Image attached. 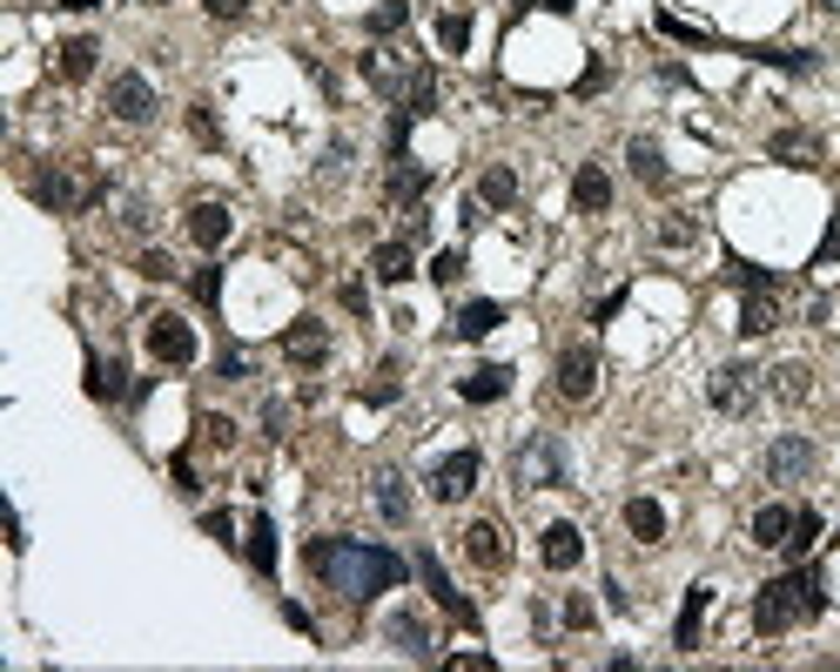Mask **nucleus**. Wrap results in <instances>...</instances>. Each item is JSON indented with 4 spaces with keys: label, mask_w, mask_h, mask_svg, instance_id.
Masks as SVG:
<instances>
[{
    "label": "nucleus",
    "mask_w": 840,
    "mask_h": 672,
    "mask_svg": "<svg viewBox=\"0 0 840 672\" xmlns=\"http://www.w3.org/2000/svg\"><path fill=\"white\" fill-rule=\"evenodd\" d=\"M820 8H833V14H840V0H820Z\"/></svg>",
    "instance_id": "nucleus-53"
},
{
    "label": "nucleus",
    "mask_w": 840,
    "mask_h": 672,
    "mask_svg": "<svg viewBox=\"0 0 840 672\" xmlns=\"http://www.w3.org/2000/svg\"><path fill=\"white\" fill-rule=\"evenodd\" d=\"M477 202H484V209H512V202H518V176H512L504 161L484 168V176H477Z\"/></svg>",
    "instance_id": "nucleus-30"
},
{
    "label": "nucleus",
    "mask_w": 840,
    "mask_h": 672,
    "mask_svg": "<svg viewBox=\"0 0 840 672\" xmlns=\"http://www.w3.org/2000/svg\"><path fill=\"white\" fill-rule=\"evenodd\" d=\"M410 21V0H384V8H370V34H397Z\"/></svg>",
    "instance_id": "nucleus-37"
},
{
    "label": "nucleus",
    "mask_w": 840,
    "mask_h": 672,
    "mask_svg": "<svg viewBox=\"0 0 840 672\" xmlns=\"http://www.w3.org/2000/svg\"><path fill=\"white\" fill-rule=\"evenodd\" d=\"M706 606H713V585H693V592H686V606H680V626H672V645H680V652H693V645H700Z\"/></svg>",
    "instance_id": "nucleus-25"
},
{
    "label": "nucleus",
    "mask_w": 840,
    "mask_h": 672,
    "mask_svg": "<svg viewBox=\"0 0 840 672\" xmlns=\"http://www.w3.org/2000/svg\"><path fill=\"white\" fill-rule=\"evenodd\" d=\"M820 606H827V585H820V571L813 565H794V571H780V578H767L760 592H753V632H794V626H807V619H820Z\"/></svg>",
    "instance_id": "nucleus-2"
},
{
    "label": "nucleus",
    "mask_w": 840,
    "mask_h": 672,
    "mask_svg": "<svg viewBox=\"0 0 840 672\" xmlns=\"http://www.w3.org/2000/svg\"><path fill=\"white\" fill-rule=\"evenodd\" d=\"M464 558H471L477 571H504V558H512V538H504V525H497V518H477V525L464 532Z\"/></svg>",
    "instance_id": "nucleus-12"
},
{
    "label": "nucleus",
    "mask_w": 840,
    "mask_h": 672,
    "mask_svg": "<svg viewBox=\"0 0 840 672\" xmlns=\"http://www.w3.org/2000/svg\"><path fill=\"white\" fill-rule=\"evenodd\" d=\"M417 578H424V592H431V599H438V606H444V612H451L458 626H477V612L464 606V592H458V585L444 578V565H438L431 552H417Z\"/></svg>",
    "instance_id": "nucleus-16"
},
{
    "label": "nucleus",
    "mask_w": 840,
    "mask_h": 672,
    "mask_svg": "<svg viewBox=\"0 0 840 672\" xmlns=\"http://www.w3.org/2000/svg\"><path fill=\"white\" fill-rule=\"evenodd\" d=\"M309 571L329 585V592H344L350 606L377 599V592H397L403 585V558L390 545H357V538H309Z\"/></svg>",
    "instance_id": "nucleus-1"
},
{
    "label": "nucleus",
    "mask_w": 840,
    "mask_h": 672,
    "mask_svg": "<svg viewBox=\"0 0 840 672\" xmlns=\"http://www.w3.org/2000/svg\"><path fill=\"white\" fill-rule=\"evenodd\" d=\"M168 471H176V491H182V497H196V491H202V484H196V464H189V458H176Z\"/></svg>",
    "instance_id": "nucleus-47"
},
{
    "label": "nucleus",
    "mask_w": 840,
    "mask_h": 672,
    "mask_svg": "<svg viewBox=\"0 0 840 672\" xmlns=\"http://www.w3.org/2000/svg\"><path fill=\"white\" fill-rule=\"evenodd\" d=\"M202 525H209V538H222V545H229V532H235V525H229V512H209Z\"/></svg>",
    "instance_id": "nucleus-51"
},
{
    "label": "nucleus",
    "mask_w": 840,
    "mask_h": 672,
    "mask_svg": "<svg viewBox=\"0 0 840 672\" xmlns=\"http://www.w3.org/2000/svg\"><path fill=\"white\" fill-rule=\"evenodd\" d=\"M122 377H128V370H122L115 357H108V364L88 357V397H122Z\"/></svg>",
    "instance_id": "nucleus-35"
},
{
    "label": "nucleus",
    "mask_w": 840,
    "mask_h": 672,
    "mask_svg": "<svg viewBox=\"0 0 840 672\" xmlns=\"http://www.w3.org/2000/svg\"><path fill=\"white\" fill-rule=\"evenodd\" d=\"M216 370H222V384H242V377H249V364H242L235 350H222V364H216Z\"/></svg>",
    "instance_id": "nucleus-50"
},
{
    "label": "nucleus",
    "mask_w": 840,
    "mask_h": 672,
    "mask_svg": "<svg viewBox=\"0 0 840 672\" xmlns=\"http://www.w3.org/2000/svg\"><path fill=\"white\" fill-rule=\"evenodd\" d=\"M202 8H209L216 21H242V8H249V0H202Z\"/></svg>",
    "instance_id": "nucleus-49"
},
{
    "label": "nucleus",
    "mask_w": 840,
    "mask_h": 672,
    "mask_svg": "<svg viewBox=\"0 0 840 672\" xmlns=\"http://www.w3.org/2000/svg\"><path fill=\"white\" fill-rule=\"evenodd\" d=\"M283 357H290V364H303V370H316V364L329 357V329H323L316 316H296V323L283 329Z\"/></svg>",
    "instance_id": "nucleus-13"
},
{
    "label": "nucleus",
    "mask_w": 840,
    "mask_h": 672,
    "mask_svg": "<svg viewBox=\"0 0 840 672\" xmlns=\"http://www.w3.org/2000/svg\"><path fill=\"white\" fill-rule=\"evenodd\" d=\"M397 390H403L397 384V364H377V377L364 384V403H397Z\"/></svg>",
    "instance_id": "nucleus-36"
},
{
    "label": "nucleus",
    "mask_w": 840,
    "mask_h": 672,
    "mask_svg": "<svg viewBox=\"0 0 840 672\" xmlns=\"http://www.w3.org/2000/svg\"><path fill=\"white\" fill-rule=\"evenodd\" d=\"M108 115H115V122H128V128H141V122L155 115V88H148V74H115V81H108Z\"/></svg>",
    "instance_id": "nucleus-10"
},
{
    "label": "nucleus",
    "mask_w": 840,
    "mask_h": 672,
    "mask_svg": "<svg viewBox=\"0 0 840 672\" xmlns=\"http://www.w3.org/2000/svg\"><path fill=\"white\" fill-rule=\"evenodd\" d=\"M364 81H370L377 95H390V102H397V95L410 88V81H417L410 48H370V54H364Z\"/></svg>",
    "instance_id": "nucleus-8"
},
{
    "label": "nucleus",
    "mask_w": 840,
    "mask_h": 672,
    "mask_svg": "<svg viewBox=\"0 0 840 672\" xmlns=\"http://www.w3.org/2000/svg\"><path fill=\"white\" fill-rule=\"evenodd\" d=\"M148 8H161V0H148Z\"/></svg>",
    "instance_id": "nucleus-54"
},
{
    "label": "nucleus",
    "mask_w": 840,
    "mask_h": 672,
    "mask_svg": "<svg viewBox=\"0 0 840 672\" xmlns=\"http://www.w3.org/2000/svg\"><path fill=\"white\" fill-rule=\"evenodd\" d=\"M813 538H820V512H794V525H787V558H807L813 552Z\"/></svg>",
    "instance_id": "nucleus-34"
},
{
    "label": "nucleus",
    "mask_w": 840,
    "mask_h": 672,
    "mask_svg": "<svg viewBox=\"0 0 840 672\" xmlns=\"http://www.w3.org/2000/svg\"><path fill=\"white\" fill-rule=\"evenodd\" d=\"M767 390H774L780 403H807V397H813V370H807V364H780V370H767Z\"/></svg>",
    "instance_id": "nucleus-28"
},
{
    "label": "nucleus",
    "mask_w": 840,
    "mask_h": 672,
    "mask_svg": "<svg viewBox=\"0 0 840 672\" xmlns=\"http://www.w3.org/2000/svg\"><path fill=\"white\" fill-rule=\"evenodd\" d=\"M350 168V141H329V155H323V176H344Z\"/></svg>",
    "instance_id": "nucleus-46"
},
{
    "label": "nucleus",
    "mask_w": 840,
    "mask_h": 672,
    "mask_svg": "<svg viewBox=\"0 0 840 672\" xmlns=\"http://www.w3.org/2000/svg\"><path fill=\"white\" fill-rule=\"evenodd\" d=\"M222 296V276L216 270H196V303H216Z\"/></svg>",
    "instance_id": "nucleus-48"
},
{
    "label": "nucleus",
    "mask_w": 840,
    "mask_h": 672,
    "mask_svg": "<svg viewBox=\"0 0 840 672\" xmlns=\"http://www.w3.org/2000/svg\"><path fill=\"white\" fill-rule=\"evenodd\" d=\"M820 135H807V128H780L774 135V161H787V168H820Z\"/></svg>",
    "instance_id": "nucleus-26"
},
{
    "label": "nucleus",
    "mask_w": 840,
    "mask_h": 672,
    "mask_svg": "<svg viewBox=\"0 0 840 672\" xmlns=\"http://www.w3.org/2000/svg\"><path fill=\"white\" fill-rule=\"evenodd\" d=\"M148 350H155V364H168V370H189V364H196V329H189L182 316H148Z\"/></svg>",
    "instance_id": "nucleus-7"
},
{
    "label": "nucleus",
    "mask_w": 840,
    "mask_h": 672,
    "mask_svg": "<svg viewBox=\"0 0 840 672\" xmlns=\"http://www.w3.org/2000/svg\"><path fill=\"white\" fill-rule=\"evenodd\" d=\"M370 276L384 283V290H397V283H410L417 276V263H410V235H397V242H384L377 256H370Z\"/></svg>",
    "instance_id": "nucleus-23"
},
{
    "label": "nucleus",
    "mask_w": 840,
    "mask_h": 672,
    "mask_svg": "<svg viewBox=\"0 0 840 672\" xmlns=\"http://www.w3.org/2000/svg\"><path fill=\"white\" fill-rule=\"evenodd\" d=\"M733 283L746 290V303H739V329H746V336H767V329H780V283H774L767 270L733 263Z\"/></svg>",
    "instance_id": "nucleus-5"
},
{
    "label": "nucleus",
    "mask_w": 840,
    "mask_h": 672,
    "mask_svg": "<svg viewBox=\"0 0 840 672\" xmlns=\"http://www.w3.org/2000/svg\"><path fill=\"white\" fill-rule=\"evenodd\" d=\"M424 189H431V168L417 161V155H390V182H384V196H390L397 209H410Z\"/></svg>",
    "instance_id": "nucleus-19"
},
{
    "label": "nucleus",
    "mask_w": 840,
    "mask_h": 672,
    "mask_svg": "<svg viewBox=\"0 0 840 672\" xmlns=\"http://www.w3.org/2000/svg\"><path fill=\"white\" fill-rule=\"evenodd\" d=\"M504 390H512V370H504V364H477L471 377H458V397L464 403H497Z\"/></svg>",
    "instance_id": "nucleus-24"
},
{
    "label": "nucleus",
    "mask_w": 840,
    "mask_h": 672,
    "mask_svg": "<svg viewBox=\"0 0 840 672\" xmlns=\"http://www.w3.org/2000/svg\"><path fill=\"white\" fill-rule=\"evenodd\" d=\"M512 484L518 491H558L565 484V444L552 431H532L518 451H512Z\"/></svg>",
    "instance_id": "nucleus-4"
},
{
    "label": "nucleus",
    "mask_w": 840,
    "mask_h": 672,
    "mask_svg": "<svg viewBox=\"0 0 840 672\" xmlns=\"http://www.w3.org/2000/svg\"><path fill=\"white\" fill-rule=\"evenodd\" d=\"M141 276H148V283H168V276H176V263H168L161 249H148V256H141Z\"/></svg>",
    "instance_id": "nucleus-43"
},
{
    "label": "nucleus",
    "mask_w": 840,
    "mask_h": 672,
    "mask_svg": "<svg viewBox=\"0 0 840 672\" xmlns=\"http://www.w3.org/2000/svg\"><path fill=\"white\" fill-rule=\"evenodd\" d=\"M606 81H612V67H606V61H592V67H585V74H578V95H599V88H606Z\"/></svg>",
    "instance_id": "nucleus-44"
},
{
    "label": "nucleus",
    "mask_w": 840,
    "mask_h": 672,
    "mask_svg": "<svg viewBox=\"0 0 840 672\" xmlns=\"http://www.w3.org/2000/svg\"><path fill=\"white\" fill-rule=\"evenodd\" d=\"M464 276V249H438L431 256V283H458Z\"/></svg>",
    "instance_id": "nucleus-39"
},
{
    "label": "nucleus",
    "mask_w": 840,
    "mask_h": 672,
    "mask_svg": "<svg viewBox=\"0 0 840 672\" xmlns=\"http://www.w3.org/2000/svg\"><path fill=\"white\" fill-rule=\"evenodd\" d=\"M813 464H820V451H813L807 438H794V431L767 444V484H800Z\"/></svg>",
    "instance_id": "nucleus-11"
},
{
    "label": "nucleus",
    "mask_w": 840,
    "mask_h": 672,
    "mask_svg": "<svg viewBox=\"0 0 840 672\" xmlns=\"http://www.w3.org/2000/svg\"><path fill=\"white\" fill-rule=\"evenodd\" d=\"M626 532H632L639 545H659V538H665V512H659L652 497H632V504H626Z\"/></svg>",
    "instance_id": "nucleus-29"
},
{
    "label": "nucleus",
    "mask_w": 840,
    "mask_h": 672,
    "mask_svg": "<svg viewBox=\"0 0 840 672\" xmlns=\"http://www.w3.org/2000/svg\"><path fill=\"white\" fill-rule=\"evenodd\" d=\"M102 196H108L102 176H88V168H67V161H54V168H41V176H34V202L54 209V216H81V209H95Z\"/></svg>",
    "instance_id": "nucleus-3"
},
{
    "label": "nucleus",
    "mask_w": 840,
    "mask_h": 672,
    "mask_svg": "<svg viewBox=\"0 0 840 672\" xmlns=\"http://www.w3.org/2000/svg\"><path fill=\"white\" fill-rule=\"evenodd\" d=\"M283 431H290V403L270 397V403H263V438H283Z\"/></svg>",
    "instance_id": "nucleus-42"
},
{
    "label": "nucleus",
    "mask_w": 840,
    "mask_h": 672,
    "mask_svg": "<svg viewBox=\"0 0 840 672\" xmlns=\"http://www.w3.org/2000/svg\"><path fill=\"white\" fill-rule=\"evenodd\" d=\"M497 323H504V303H464L458 309V336H464V344H484Z\"/></svg>",
    "instance_id": "nucleus-32"
},
{
    "label": "nucleus",
    "mask_w": 840,
    "mask_h": 672,
    "mask_svg": "<svg viewBox=\"0 0 840 672\" xmlns=\"http://www.w3.org/2000/svg\"><path fill=\"white\" fill-rule=\"evenodd\" d=\"M787 525H794V512H787V504H760V512H753V545L780 552V545H787Z\"/></svg>",
    "instance_id": "nucleus-31"
},
{
    "label": "nucleus",
    "mask_w": 840,
    "mask_h": 672,
    "mask_svg": "<svg viewBox=\"0 0 840 672\" xmlns=\"http://www.w3.org/2000/svg\"><path fill=\"white\" fill-rule=\"evenodd\" d=\"M95 54H102V48H95L88 34H74V41L61 48V74H67V81H88V74H95Z\"/></svg>",
    "instance_id": "nucleus-33"
},
{
    "label": "nucleus",
    "mask_w": 840,
    "mask_h": 672,
    "mask_svg": "<svg viewBox=\"0 0 840 672\" xmlns=\"http://www.w3.org/2000/svg\"><path fill=\"white\" fill-rule=\"evenodd\" d=\"M189 135H196L202 148H222V128H216V115H209V108H189Z\"/></svg>",
    "instance_id": "nucleus-40"
},
{
    "label": "nucleus",
    "mask_w": 840,
    "mask_h": 672,
    "mask_svg": "<svg viewBox=\"0 0 840 672\" xmlns=\"http://www.w3.org/2000/svg\"><path fill=\"white\" fill-rule=\"evenodd\" d=\"M438 41H444L451 54H464V41H471V14H444V21H438Z\"/></svg>",
    "instance_id": "nucleus-38"
},
{
    "label": "nucleus",
    "mask_w": 840,
    "mask_h": 672,
    "mask_svg": "<svg viewBox=\"0 0 840 672\" xmlns=\"http://www.w3.org/2000/svg\"><path fill=\"white\" fill-rule=\"evenodd\" d=\"M599 390V357L585 350V344H571L565 357H558V397H571V403H585Z\"/></svg>",
    "instance_id": "nucleus-14"
},
{
    "label": "nucleus",
    "mask_w": 840,
    "mask_h": 672,
    "mask_svg": "<svg viewBox=\"0 0 840 672\" xmlns=\"http://www.w3.org/2000/svg\"><path fill=\"white\" fill-rule=\"evenodd\" d=\"M760 390H767V377L753 370V364H720V370L706 377V397H713V410H726V417H746L753 403H760Z\"/></svg>",
    "instance_id": "nucleus-6"
},
{
    "label": "nucleus",
    "mask_w": 840,
    "mask_h": 672,
    "mask_svg": "<svg viewBox=\"0 0 840 672\" xmlns=\"http://www.w3.org/2000/svg\"><path fill=\"white\" fill-rule=\"evenodd\" d=\"M538 558H545L552 571H571V565L585 558V538H578V525H565V518H558V525H545V532H538Z\"/></svg>",
    "instance_id": "nucleus-20"
},
{
    "label": "nucleus",
    "mask_w": 840,
    "mask_h": 672,
    "mask_svg": "<svg viewBox=\"0 0 840 672\" xmlns=\"http://www.w3.org/2000/svg\"><path fill=\"white\" fill-rule=\"evenodd\" d=\"M840 263V216L827 222V235H820V249H813V270H833Z\"/></svg>",
    "instance_id": "nucleus-41"
},
{
    "label": "nucleus",
    "mask_w": 840,
    "mask_h": 672,
    "mask_svg": "<svg viewBox=\"0 0 840 672\" xmlns=\"http://www.w3.org/2000/svg\"><path fill=\"white\" fill-rule=\"evenodd\" d=\"M571 202H578L585 216H599V209H612V176H606L599 161H585L578 176H571Z\"/></svg>",
    "instance_id": "nucleus-22"
},
{
    "label": "nucleus",
    "mask_w": 840,
    "mask_h": 672,
    "mask_svg": "<svg viewBox=\"0 0 840 672\" xmlns=\"http://www.w3.org/2000/svg\"><path fill=\"white\" fill-rule=\"evenodd\" d=\"M384 639H390V645H397L403 659H417V665H431V659H438V639L424 632V619H417V612H390Z\"/></svg>",
    "instance_id": "nucleus-17"
},
{
    "label": "nucleus",
    "mask_w": 840,
    "mask_h": 672,
    "mask_svg": "<svg viewBox=\"0 0 840 672\" xmlns=\"http://www.w3.org/2000/svg\"><path fill=\"white\" fill-rule=\"evenodd\" d=\"M477 471H484L477 451H451V458H438V464H431V497H438V504H464V497L477 491Z\"/></svg>",
    "instance_id": "nucleus-9"
},
{
    "label": "nucleus",
    "mask_w": 840,
    "mask_h": 672,
    "mask_svg": "<svg viewBox=\"0 0 840 672\" xmlns=\"http://www.w3.org/2000/svg\"><path fill=\"white\" fill-rule=\"evenodd\" d=\"M626 161H632V176H639L645 189H665V182H672V168H665V148H659L652 135H632V141H626Z\"/></svg>",
    "instance_id": "nucleus-21"
},
{
    "label": "nucleus",
    "mask_w": 840,
    "mask_h": 672,
    "mask_svg": "<svg viewBox=\"0 0 840 672\" xmlns=\"http://www.w3.org/2000/svg\"><path fill=\"white\" fill-rule=\"evenodd\" d=\"M370 504H377V518H390V525H410V477H403L397 464H384V471L370 477Z\"/></svg>",
    "instance_id": "nucleus-15"
},
{
    "label": "nucleus",
    "mask_w": 840,
    "mask_h": 672,
    "mask_svg": "<svg viewBox=\"0 0 840 672\" xmlns=\"http://www.w3.org/2000/svg\"><path fill=\"white\" fill-rule=\"evenodd\" d=\"M229 229H235L229 202H196V209H189V242H196V249H209V256L229 242Z\"/></svg>",
    "instance_id": "nucleus-18"
},
{
    "label": "nucleus",
    "mask_w": 840,
    "mask_h": 672,
    "mask_svg": "<svg viewBox=\"0 0 840 672\" xmlns=\"http://www.w3.org/2000/svg\"><path fill=\"white\" fill-rule=\"evenodd\" d=\"M249 565H256L263 578H276V525H270V512L249 518Z\"/></svg>",
    "instance_id": "nucleus-27"
},
{
    "label": "nucleus",
    "mask_w": 840,
    "mask_h": 672,
    "mask_svg": "<svg viewBox=\"0 0 840 672\" xmlns=\"http://www.w3.org/2000/svg\"><path fill=\"white\" fill-rule=\"evenodd\" d=\"M565 626H571V632H578V626H592V599H578V592H571V599H565Z\"/></svg>",
    "instance_id": "nucleus-45"
},
{
    "label": "nucleus",
    "mask_w": 840,
    "mask_h": 672,
    "mask_svg": "<svg viewBox=\"0 0 840 672\" xmlns=\"http://www.w3.org/2000/svg\"><path fill=\"white\" fill-rule=\"evenodd\" d=\"M61 8H74V14H88V8H102V0H61Z\"/></svg>",
    "instance_id": "nucleus-52"
}]
</instances>
